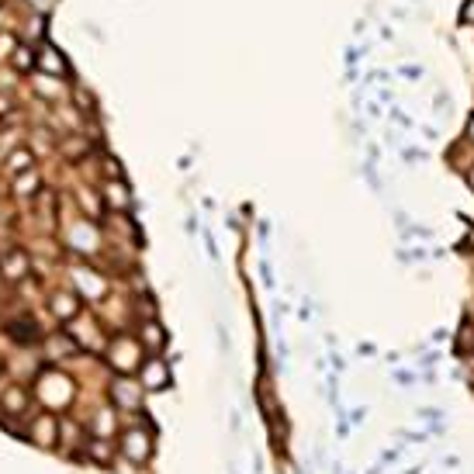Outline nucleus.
<instances>
[{
  "mask_svg": "<svg viewBox=\"0 0 474 474\" xmlns=\"http://www.w3.org/2000/svg\"><path fill=\"white\" fill-rule=\"evenodd\" d=\"M31 395H35V405L45 408V412H56V415H66L77 398H80V381L73 378L66 367H56V364H45L35 378H31Z\"/></svg>",
  "mask_w": 474,
  "mask_h": 474,
  "instance_id": "1",
  "label": "nucleus"
},
{
  "mask_svg": "<svg viewBox=\"0 0 474 474\" xmlns=\"http://www.w3.org/2000/svg\"><path fill=\"white\" fill-rule=\"evenodd\" d=\"M146 357H149V353L142 350V343L135 339L132 329H114V332L107 336L104 353H100V360H104V367H107L111 374H135Z\"/></svg>",
  "mask_w": 474,
  "mask_h": 474,
  "instance_id": "2",
  "label": "nucleus"
},
{
  "mask_svg": "<svg viewBox=\"0 0 474 474\" xmlns=\"http://www.w3.org/2000/svg\"><path fill=\"white\" fill-rule=\"evenodd\" d=\"M77 346H80V353H91V357H100L104 353V346H107V336H111V329L100 322V312L97 308H84L80 315H73L66 326H59Z\"/></svg>",
  "mask_w": 474,
  "mask_h": 474,
  "instance_id": "3",
  "label": "nucleus"
},
{
  "mask_svg": "<svg viewBox=\"0 0 474 474\" xmlns=\"http://www.w3.org/2000/svg\"><path fill=\"white\" fill-rule=\"evenodd\" d=\"M114 447H118L121 461H128L132 468H146L153 461V454H156V429H149L142 422H128L114 436Z\"/></svg>",
  "mask_w": 474,
  "mask_h": 474,
  "instance_id": "4",
  "label": "nucleus"
},
{
  "mask_svg": "<svg viewBox=\"0 0 474 474\" xmlns=\"http://www.w3.org/2000/svg\"><path fill=\"white\" fill-rule=\"evenodd\" d=\"M104 402L114 405L121 415H135V412H142L146 388L139 384L135 374H107V381H104Z\"/></svg>",
  "mask_w": 474,
  "mask_h": 474,
  "instance_id": "5",
  "label": "nucleus"
},
{
  "mask_svg": "<svg viewBox=\"0 0 474 474\" xmlns=\"http://www.w3.org/2000/svg\"><path fill=\"white\" fill-rule=\"evenodd\" d=\"M70 277H73V284L70 287H73V291L84 298V305H91V308H97V305H100V298L111 291V281H107L100 270H94V263H91V260H84V263H80V260H73V263H70Z\"/></svg>",
  "mask_w": 474,
  "mask_h": 474,
  "instance_id": "6",
  "label": "nucleus"
},
{
  "mask_svg": "<svg viewBox=\"0 0 474 474\" xmlns=\"http://www.w3.org/2000/svg\"><path fill=\"white\" fill-rule=\"evenodd\" d=\"M3 336H7L14 346H21V350H38L42 339H45V329L35 322L31 312H21V315L3 319Z\"/></svg>",
  "mask_w": 474,
  "mask_h": 474,
  "instance_id": "7",
  "label": "nucleus"
},
{
  "mask_svg": "<svg viewBox=\"0 0 474 474\" xmlns=\"http://www.w3.org/2000/svg\"><path fill=\"white\" fill-rule=\"evenodd\" d=\"M24 433H28V443H35L38 450H56V443H59V415L38 408V412H31L24 419Z\"/></svg>",
  "mask_w": 474,
  "mask_h": 474,
  "instance_id": "8",
  "label": "nucleus"
},
{
  "mask_svg": "<svg viewBox=\"0 0 474 474\" xmlns=\"http://www.w3.org/2000/svg\"><path fill=\"white\" fill-rule=\"evenodd\" d=\"M45 308H49V315H52V322L56 326H66L73 315H80L87 305H84V298L73 291V287H56V291H45Z\"/></svg>",
  "mask_w": 474,
  "mask_h": 474,
  "instance_id": "9",
  "label": "nucleus"
},
{
  "mask_svg": "<svg viewBox=\"0 0 474 474\" xmlns=\"http://www.w3.org/2000/svg\"><path fill=\"white\" fill-rule=\"evenodd\" d=\"M28 277H31V253L21 246H3L0 250V281L17 287Z\"/></svg>",
  "mask_w": 474,
  "mask_h": 474,
  "instance_id": "10",
  "label": "nucleus"
},
{
  "mask_svg": "<svg viewBox=\"0 0 474 474\" xmlns=\"http://www.w3.org/2000/svg\"><path fill=\"white\" fill-rule=\"evenodd\" d=\"M84 419V426H87V433L91 436H104V440H114L118 433H121V412L114 408V405H107V402H100L94 405L87 415H80Z\"/></svg>",
  "mask_w": 474,
  "mask_h": 474,
  "instance_id": "11",
  "label": "nucleus"
},
{
  "mask_svg": "<svg viewBox=\"0 0 474 474\" xmlns=\"http://www.w3.org/2000/svg\"><path fill=\"white\" fill-rule=\"evenodd\" d=\"M38 70H42V73H52V77H63V80H70V84H77V70H73L70 56H66L52 38L38 42Z\"/></svg>",
  "mask_w": 474,
  "mask_h": 474,
  "instance_id": "12",
  "label": "nucleus"
},
{
  "mask_svg": "<svg viewBox=\"0 0 474 474\" xmlns=\"http://www.w3.org/2000/svg\"><path fill=\"white\" fill-rule=\"evenodd\" d=\"M35 405V395H31V384L24 381H7L0 388V412L3 415H17V419H28V408Z\"/></svg>",
  "mask_w": 474,
  "mask_h": 474,
  "instance_id": "13",
  "label": "nucleus"
},
{
  "mask_svg": "<svg viewBox=\"0 0 474 474\" xmlns=\"http://www.w3.org/2000/svg\"><path fill=\"white\" fill-rule=\"evenodd\" d=\"M28 87H31V94L38 97V100H45V104H66L70 100V80L42 73V70H35L28 77Z\"/></svg>",
  "mask_w": 474,
  "mask_h": 474,
  "instance_id": "14",
  "label": "nucleus"
},
{
  "mask_svg": "<svg viewBox=\"0 0 474 474\" xmlns=\"http://www.w3.org/2000/svg\"><path fill=\"white\" fill-rule=\"evenodd\" d=\"M97 190H100L107 211H114V215H132L135 201H132V188H128L125 177H118V181H97Z\"/></svg>",
  "mask_w": 474,
  "mask_h": 474,
  "instance_id": "15",
  "label": "nucleus"
},
{
  "mask_svg": "<svg viewBox=\"0 0 474 474\" xmlns=\"http://www.w3.org/2000/svg\"><path fill=\"white\" fill-rule=\"evenodd\" d=\"M135 339L142 343V350L149 353V357H160L167 346H170V332L163 329V322L160 319H142V322H135Z\"/></svg>",
  "mask_w": 474,
  "mask_h": 474,
  "instance_id": "16",
  "label": "nucleus"
},
{
  "mask_svg": "<svg viewBox=\"0 0 474 474\" xmlns=\"http://www.w3.org/2000/svg\"><path fill=\"white\" fill-rule=\"evenodd\" d=\"M135 378H139V384L146 388V395L167 391V388H170V367H167L163 353H160V357H146L142 367L135 371Z\"/></svg>",
  "mask_w": 474,
  "mask_h": 474,
  "instance_id": "17",
  "label": "nucleus"
},
{
  "mask_svg": "<svg viewBox=\"0 0 474 474\" xmlns=\"http://www.w3.org/2000/svg\"><path fill=\"white\" fill-rule=\"evenodd\" d=\"M114 457H118L114 440H104V436H91V433H87V440H84V447H80V464L111 468V464H114Z\"/></svg>",
  "mask_w": 474,
  "mask_h": 474,
  "instance_id": "18",
  "label": "nucleus"
},
{
  "mask_svg": "<svg viewBox=\"0 0 474 474\" xmlns=\"http://www.w3.org/2000/svg\"><path fill=\"white\" fill-rule=\"evenodd\" d=\"M42 190H45V174H42L38 167H31V170L10 177V197H14V201H28V204H31Z\"/></svg>",
  "mask_w": 474,
  "mask_h": 474,
  "instance_id": "19",
  "label": "nucleus"
},
{
  "mask_svg": "<svg viewBox=\"0 0 474 474\" xmlns=\"http://www.w3.org/2000/svg\"><path fill=\"white\" fill-rule=\"evenodd\" d=\"M73 201H77V208H80V215H84V218H91V222H104L107 208H104V197H100L97 184H77V188H73Z\"/></svg>",
  "mask_w": 474,
  "mask_h": 474,
  "instance_id": "20",
  "label": "nucleus"
},
{
  "mask_svg": "<svg viewBox=\"0 0 474 474\" xmlns=\"http://www.w3.org/2000/svg\"><path fill=\"white\" fill-rule=\"evenodd\" d=\"M7 70H10L14 77H24V80H28V77L38 70V45L21 38V42H17V49L10 52V59H7Z\"/></svg>",
  "mask_w": 474,
  "mask_h": 474,
  "instance_id": "21",
  "label": "nucleus"
},
{
  "mask_svg": "<svg viewBox=\"0 0 474 474\" xmlns=\"http://www.w3.org/2000/svg\"><path fill=\"white\" fill-rule=\"evenodd\" d=\"M31 167H38V156L31 153V146H17V149H10V153L3 156V174H7V177L24 174V170H31Z\"/></svg>",
  "mask_w": 474,
  "mask_h": 474,
  "instance_id": "22",
  "label": "nucleus"
},
{
  "mask_svg": "<svg viewBox=\"0 0 474 474\" xmlns=\"http://www.w3.org/2000/svg\"><path fill=\"white\" fill-rule=\"evenodd\" d=\"M17 42H21L17 28H7V31H0V66H7V59H10V52L17 49Z\"/></svg>",
  "mask_w": 474,
  "mask_h": 474,
  "instance_id": "23",
  "label": "nucleus"
},
{
  "mask_svg": "<svg viewBox=\"0 0 474 474\" xmlns=\"http://www.w3.org/2000/svg\"><path fill=\"white\" fill-rule=\"evenodd\" d=\"M367 56V45H346V66H357Z\"/></svg>",
  "mask_w": 474,
  "mask_h": 474,
  "instance_id": "24",
  "label": "nucleus"
},
{
  "mask_svg": "<svg viewBox=\"0 0 474 474\" xmlns=\"http://www.w3.org/2000/svg\"><path fill=\"white\" fill-rule=\"evenodd\" d=\"M398 73H402V77H408V80H419V77H422V66H412V63H408V66H402Z\"/></svg>",
  "mask_w": 474,
  "mask_h": 474,
  "instance_id": "25",
  "label": "nucleus"
},
{
  "mask_svg": "<svg viewBox=\"0 0 474 474\" xmlns=\"http://www.w3.org/2000/svg\"><path fill=\"white\" fill-rule=\"evenodd\" d=\"M381 38H384V42H391V38H395V31H391V24H381Z\"/></svg>",
  "mask_w": 474,
  "mask_h": 474,
  "instance_id": "26",
  "label": "nucleus"
},
{
  "mask_svg": "<svg viewBox=\"0 0 474 474\" xmlns=\"http://www.w3.org/2000/svg\"><path fill=\"white\" fill-rule=\"evenodd\" d=\"M468 139H474V121H471V125H468Z\"/></svg>",
  "mask_w": 474,
  "mask_h": 474,
  "instance_id": "27",
  "label": "nucleus"
},
{
  "mask_svg": "<svg viewBox=\"0 0 474 474\" xmlns=\"http://www.w3.org/2000/svg\"><path fill=\"white\" fill-rule=\"evenodd\" d=\"M0 3H3V0H0Z\"/></svg>",
  "mask_w": 474,
  "mask_h": 474,
  "instance_id": "28",
  "label": "nucleus"
}]
</instances>
